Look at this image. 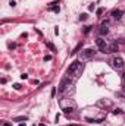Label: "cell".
I'll list each match as a JSON object with an SVG mask.
<instances>
[{
  "label": "cell",
  "mask_w": 125,
  "mask_h": 126,
  "mask_svg": "<svg viewBox=\"0 0 125 126\" xmlns=\"http://www.w3.org/2000/svg\"><path fill=\"white\" fill-rule=\"evenodd\" d=\"M83 70H84V63H80V62H72L71 63V66L68 67V76L71 78V79H78L80 78V75L83 73Z\"/></svg>",
  "instance_id": "obj_1"
},
{
  "label": "cell",
  "mask_w": 125,
  "mask_h": 126,
  "mask_svg": "<svg viewBox=\"0 0 125 126\" xmlns=\"http://www.w3.org/2000/svg\"><path fill=\"white\" fill-rule=\"evenodd\" d=\"M110 64H112V67L116 69V70H124L125 69V63L121 57H113V59L110 60Z\"/></svg>",
  "instance_id": "obj_2"
},
{
  "label": "cell",
  "mask_w": 125,
  "mask_h": 126,
  "mask_svg": "<svg viewBox=\"0 0 125 126\" xmlns=\"http://www.w3.org/2000/svg\"><path fill=\"white\" fill-rule=\"evenodd\" d=\"M94 53H96V51H94L93 48H85V50L81 51L80 57H81V60H90V59L94 56Z\"/></svg>",
  "instance_id": "obj_3"
},
{
  "label": "cell",
  "mask_w": 125,
  "mask_h": 126,
  "mask_svg": "<svg viewBox=\"0 0 125 126\" xmlns=\"http://www.w3.org/2000/svg\"><path fill=\"white\" fill-rule=\"evenodd\" d=\"M71 82H72V79L69 78V76H66V78H63L62 82H61V85H59V93H63L68 87H71Z\"/></svg>",
  "instance_id": "obj_4"
},
{
  "label": "cell",
  "mask_w": 125,
  "mask_h": 126,
  "mask_svg": "<svg viewBox=\"0 0 125 126\" xmlns=\"http://www.w3.org/2000/svg\"><path fill=\"white\" fill-rule=\"evenodd\" d=\"M96 44H97V47L100 48V51H103V53H107V44H106V40L97 38V40H96Z\"/></svg>",
  "instance_id": "obj_5"
},
{
  "label": "cell",
  "mask_w": 125,
  "mask_h": 126,
  "mask_svg": "<svg viewBox=\"0 0 125 126\" xmlns=\"http://www.w3.org/2000/svg\"><path fill=\"white\" fill-rule=\"evenodd\" d=\"M112 16H113V19H122V10H118V9H115L113 12H112Z\"/></svg>",
  "instance_id": "obj_6"
},
{
  "label": "cell",
  "mask_w": 125,
  "mask_h": 126,
  "mask_svg": "<svg viewBox=\"0 0 125 126\" xmlns=\"http://www.w3.org/2000/svg\"><path fill=\"white\" fill-rule=\"evenodd\" d=\"M115 51H118V44H116V43L107 46V53H115Z\"/></svg>",
  "instance_id": "obj_7"
},
{
  "label": "cell",
  "mask_w": 125,
  "mask_h": 126,
  "mask_svg": "<svg viewBox=\"0 0 125 126\" xmlns=\"http://www.w3.org/2000/svg\"><path fill=\"white\" fill-rule=\"evenodd\" d=\"M99 32H100V35H107V34H109V28H107L106 25H102L100 30H99Z\"/></svg>",
  "instance_id": "obj_8"
},
{
  "label": "cell",
  "mask_w": 125,
  "mask_h": 126,
  "mask_svg": "<svg viewBox=\"0 0 125 126\" xmlns=\"http://www.w3.org/2000/svg\"><path fill=\"white\" fill-rule=\"evenodd\" d=\"M87 18H88V15H87V13H83V15L80 16V19H81V21H85Z\"/></svg>",
  "instance_id": "obj_9"
},
{
  "label": "cell",
  "mask_w": 125,
  "mask_h": 126,
  "mask_svg": "<svg viewBox=\"0 0 125 126\" xmlns=\"http://www.w3.org/2000/svg\"><path fill=\"white\" fill-rule=\"evenodd\" d=\"M103 12H104V9H103V7H100V9H97V15H102Z\"/></svg>",
  "instance_id": "obj_10"
},
{
  "label": "cell",
  "mask_w": 125,
  "mask_h": 126,
  "mask_svg": "<svg viewBox=\"0 0 125 126\" xmlns=\"http://www.w3.org/2000/svg\"><path fill=\"white\" fill-rule=\"evenodd\" d=\"M15 120H16V122H21V120H24V122H25V120H27V117H18V119H15Z\"/></svg>",
  "instance_id": "obj_11"
},
{
  "label": "cell",
  "mask_w": 125,
  "mask_h": 126,
  "mask_svg": "<svg viewBox=\"0 0 125 126\" xmlns=\"http://www.w3.org/2000/svg\"><path fill=\"white\" fill-rule=\"evenodd\" d=\"M122 85H124V90H125V72L122 73Z\"/></svg>",
  "instance_id": "obj_12"
},
{
  "label": "cell",
  "mask_w": 125,
  "mask_h": 126,
  "mask_svg": "<svg viewBox=\"0 0 125 126\" xmlns=\"http://www.w3.org/2000/svg\"><path fill=\"white\" fill-rule=\"evenodd\" d=\"M13 88H15V90H21V85H19V84H15Z\"/></svg>",
  "instance_id": "obj_13"
},
{
  "label": "cell",
  "mask_w": 125,
  "mask_h": 126,
  "mask_svg": "<svg viewBox=\"0 0 125 126\" xmlns=\"http://www.w3.org/2000/svg\"><path fill=\"white\" fill-rule=\"evenodd\" d=\"M90 28H91V27H85V30H84V32H85V34H87V32L90 31Z\"/></svg>",
  "instance_id": "obj_14"
},
{
  "label": "cell",
  "mask_w": 125,
  "mask_h": 126,
  "mask_svg": "<svg viewBox=\"0 0 125 126\" xmlns=\"http://www.w3.org/2000/svg\"><path fill=\"white\" fill-rule=\"evenodd\" d=\"M3 126H12V123L10 122H6V123H3Z\"/></svg>",
  "instance_id": "obj_15"
},
{
  "label": "cell",
  "mask_w": 125,
  "mask_h": 126,
  "mask_svg": "<svg viewBox=\"0 0 125 126\" xmlns=\"http://www.w3.org/2000/svg\"><path fill=\"white\" fill-rule=\"evenodd\" d=\"M19 126H25V123H21V125H19Z\"/></svg>",
  "instance_id": "obj_16"
},
{
  "label": "cell",
  "mask_w": 125,
  "mask_h": 126,
  "mask_svg": "<svg viewBox=\"0 0 125 126\" xmlns=\"http://www.w3.org/2000/svg\"><path fill=\"white\" fill-rule=\"evenodd\" d=\"M40 126H46V125H43V123H41V125H40Z\"/></svg>",
  "instance_id": "obj_17"
},
{
  "label": "cell",
  "mask_w": 125,
  "mask_h": 126,
  "mask_svg": "<svg viewBox=\"0 0 125 126\" xmlns=\"http://www.w3.org/2000/svg\"><path fill=\"white\" fill-rule=\"evenodd\" d=\"M69 126H77V125H69Z\"/></svg>",
  "instance_id": "obj_18"
}]
</instances>
